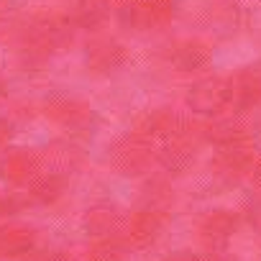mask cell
<instances>
[{"label": "cell", "instance_id": "cell-2", "mask_svg": "<svg viewBox=\"0 0 261 261\" xmlns=\"http://www.w3.org/2000/svg\"><path fill=\"white\" fill-rule=\"evenodd\" d=\"M169 125H172V115L167 113V110H162V108H149V110H144L139 118H136V134H141L144 139H149V141H154V139H159V136H164L167 130H169Z\"/></svg>", "mask_w": 261, "mask_h": 261}, {"label": "cell", "instance_id": "cell-1", "mask_svg": "<svg viewBox=\"0 0 261 261\" xmlns=\"http://www.w3.org/2000/svg\"><path fill=\"white\" fill-rule=\"evenodd\" d=\"M151 141L136 130H128L110 146V162L123 174H141L151 164Z\"/></svg>", "mask_w": 261, "mask_h": 261}, {"label": "cell", "instance_id": "cell-3", "mask_svg": "<svg viewBox=\"0 0 261 261\" xmlns=\"http://www.w3.org/2000/svg\"><path fill=\"white\" fill-rule=\"evenodd\" d=\"M57 120L72 130H87L95 125V113L87 108V105H80V102H67L62 110H54Z\"/></svg>", "mask_w": 261, "mask_h": 261}, {"label": "cell", "instance_id": "cell-4", "mask_svg": "<svg viewBox=\"0 0 261 261\" xmlns=\"http://www.w3.org/2000/svg\"><path fill=\"white\" fill-rule=\"evenodd\" d=\"M0 139H3V130H0Z\"/></svg>", "mask_w": 261, "mask_h": 261}]
</instances>
